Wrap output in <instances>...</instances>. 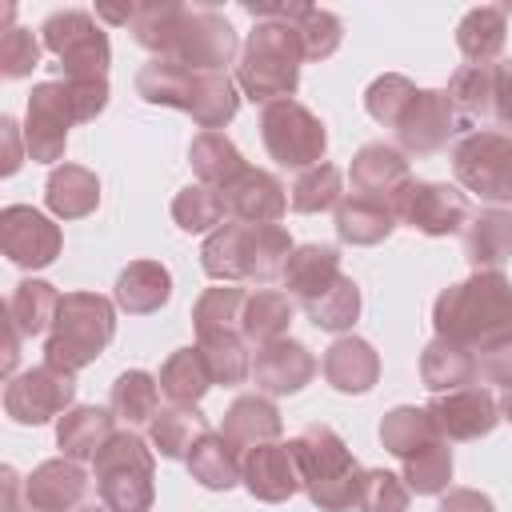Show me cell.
Returning <instances> with one entry per match:
<instances>
[{"label": "cell", "instance_id": "cell-51", "mask_svg": "<svg viewBox=\"0 0 512 512\" xmlns=\"http://www.w3.org/2000/svg\"><path fill=\"white\" fill-rule=\"evenodd\" d=\"M408 484L404 476L388 472V468H364V484H360V512H408Z\"/></svg>", "mask_w": 512, "mask_h": 512}, {"label": "cell", "instance_id": "cell-60", "mask_svg": "<svg viewBox=\"0 0 512 512\" xmlns=\"http://www.w3.org/2000/svg\"><path fill=\"white\" fill-rule=\"evenodd\" d=\"M500 416L504 420H512V384L504 388V396H500Z\"/></svg>", "mask_w": 512, "mask_h": 512}, {"label": "cell", "instance_id": "cell-9", "mask_svg": "<svg viewBox=\"0 0 512 512\" xmlns=\"http://www.w3.org/2000/svg\"><path fill=\"white\" fill-rule=\"evenodd\" d=\"M40 44L60 60L64 80H72V76H108V64H112L108 32L84 8L52 12L40 24Z\"/></svg>", "mask_w": 512, "mask_h": 512}, {"label": "cell", "instance_id": "cell-36", "mask_svg": "<svg viewBox=\"0 0 512 512\" xmlns=\"http://www.w3.org/2000/svg\"><path fill=\"white\" fill-rule=\"evenodd\" d=\"M196 348L212 372L216 384L232 388L244 384L252 376V356H248V340L240 328H212V332H196Z\"/></svg>", "mask_w": 512, "mask_h": 512}, {"label": "cell", "instance_id": "cell-7", "mask_svg": "<svg viewBox=\"0 0 512 512\" xmlns=\"http://www.w3.org/2000/svg\"><path fill=\"white\" fill-rule=\"evenodd\" d=\"M156 452L132 432L120 428L92 460L96 496L108 512H152L156 500Z\"/></svg>", "mask_w": 512, "mask_h": 512}, {"label": "cell", "instance_id": "cell-59", "mask_svg": "<svg viewBox=\"0 0 512 512\" xmlns=\"http://www.w3.org/2000/svg\"><path fill=\"white\" fill-rule=\"evenodd\" d=\"M136 12H140V4H96V20H108V24H128L132 28V20H136Z\"/></svg>", "mask_w": 512, "mask_h": 512}, {"label": "cell", "instance_id": "cell-25", "mask_svg": "<svg viewBox=\"0 0 512 512\" xmlns=\"http://www.w3.org/2000/svg\"><path fill=\"white\" fill-rule=\"evenodd\" d=\"M336 280H340V252L328 244H296L288 264H284V276H280L284 292L300 304H312Z\"/></svg>", "mask_w": 512, "mask_h": 512}, {"label": "cell", "instance_id": "cell-43", "mask_svg": "<svg viewBox=\"0 0 512 512\" xmlns=\"http://www.w3.org/2000/svg\"><path fill=\"white\" fill-rule=\"evenodd\" d=\"M172 220L180 232H216L224 220H228V208H224V192L212 188V184H184L176 196H172Z\"/></svg>", "mask_w": 512, "mask_h": 512}, {"label": "cell", "instance_id": "cell-57", "mask_svg": "<svg viewBox=\"0 0 512 512\" xmlns=\"http://www.w3.org/2000/svg\"><path fill=\"white\" fill-rule=\"evenodd\" d=\"M0 140H4V164H0V172L12 176V172L24 164V156H28V152L20 148V124H16L12 116L0 120Z\"/></svg>", "mask_w": 512, "mask_h": 512}, {"label": "cell", "instance_id": "cell-37", "mask_svg": "<svg viewBox=\"0 0 512 512\" xmlns=\"http://www.w3.org/2000/svg\"><path fill=\"white\" fill-rule=\"evenodd\" d=\"M56 312H60V292L48 280H20L12 288V296H8V324L24 340L52 332Z\"/></svg>", "mask_w": 512, "mask_h": 512}, {"label": "cell", "instance_id": "cell-15", "mask_svg": "<svg viewBox=\"0 0 512 512\" xmlns=\"http://www.w3.org/2000/svg\"><path fill=\"white\" fill-rule=\"evenodd\" d=\"M0 248L20 268H48L60 256L64 236H60V224H52L40 208L8 204L0 212Z\"/></svg>", "mask_w": 512, "mask_h": 512}, {"label": "cell", "instance_id": "cell-48", "mask_svg": "<svg viewBox=\"0 0 512 512\" xmlns=\"http://www.w3.org/2000/svg\"><path fill=\"white\" fill-rule=\"evenodd\" d=\"M292 28H296V40H300L304 60H328L340 48V40H344L340 16L328 12V8H312V4L300 12V20H292Z\"/></svg>", "mask_w": 512, "mask_h": 512}, {"label": "cell", "instance_id": "cell-5", "mask_svg": "<svg viewBox=\"0 0 512 512\" xmlns=\"http://www.w3.org/2000/svg\"><path fill=\"white\" fill-rule=\"evenodd\" d=\"M300 64H304V52H300L296 28L284 20H256L248 40L240 44L236 84L256 104L292 100L300 84Z\"/></svg>", "mask_w": 512, "mask_h": 512}, {"label": "cell", "instance_id": "cell-30", "mask_svg": "<svg viewBox=\"0 0 512 512\" xmlns=\"http://www.w3.org/2000/svg\"><path fill=\"white\" fill-rule=\"evenodd\" d=\"M44 204L56 220H84L100 204V180L84 164H56L44 180Z\"/></svg>", "mask_w": 512, "mask_h": 512}, {"label": "cell", "instance_id": "cell-49", "mask_svg": "<svg viewBox=\"0 0 512 512\" xmlns=\"http://www.w3.org/2000/svg\"><path fill=\"white\" fill-rule=\"evenodd\" d=\"M416 92H420V88H416L408 76H400V72H384V76H376V80L368 84V92H364V108H368V116H372L376 124L396 128L400 112L408 108V100H412Z\"/></svg>", "mask_w": 512, "mask_h": 512}, {"label": "cell", "instance_id": "cell-42", "mask_svg": "<svg viewBox=\"0 0 512 512\" xmlns=\"http://www.w3.org/2000/svg\"><path fill=\"white\" fill-rule=\"evenodd\" d=\"M344 200V172L336 164H316V168H304L296 172L292 188H288V204L292 212H304V216H316V212H332L340 208Z\"/></svg>", "mask_w": 512, "mask_h": 512}, {"label": "cell", "instance_id": "cell-18", "mask_svg": "<svg viewBox=\"0 0 512 512\" xmlns=\"http://www.w3.org/2000/svg\"><path fill=\"white\" fill-rule=\"evenodd\" d=\"M316 376V356L300 340H272L260 344L252 356V380L268 396H292Z\"/></svg>", "mask_w": 512, "mask_h": 512}, {"label": "cell", "instance_id": "cell-24", "mask_svg": "<svg viewBox=\"0 0 512 512\" xmlns=\"http://www.w3.org/2000/svg\"><path fill=\"white\" fill-rule=\"evenodd\" d=\"M464 256L476 272H500L512 256V212L508 208H480L464 224Z\"/></svg>", "mask_w": 512, "mask_h": 512}, {"label": "cell", "instance_id": "cell-3", "mask_svg": "<svg viewBox=\"0 0 512 512\" xmlns=\"http://www.w3.org/2000/svg\"><path fill=\"white\" fill-rule=\"evenodd\" d=\"M292 236L280 224H240L224 220L216 232L204 236L200 268L216 284H272L284 276V264L292 256Z\"/></svg>", "mask_w": 512, "mask_h": 512}, {"label": "cell", "instance_id": "cell-58", "mask_svg": "<svg viewBox=\"0 0 512 512\" xmlns=\"http://www.w3.org/2000/svg\"><path fill=\"white\" fill-rule=\"evenodd\" d=\"M0 476H4V480H0V484H4V512H40V508L24 496V480H20L16 468H4Z\"/></svg>", "mask_w": 512, "mask_h": 512}, {"label": "cell", "instance_id": "cell-39", "mask_svg": "<svg viewBox=\"0 0 512 512\" xmlns=\"http://www.w3.org/2000/svg\"><path fill=\"white\" fill-rule=\"evenodd\" d=\"M188 472L196 484L212 488V492H228L240 484V452L220 436V432H204L192 452H188Z\"/></svg>", "mask_w": 512, "mask_h": 512}, {"label": "cell", "instance_id": "cell-16", "mask_svg": "<svg viewBox=\"0 0 512 512\" xmlns=\"http://www.w3.org/2000/svg\"><path fill=\"white\" fill-rule=\"evenodd\" d=\"M428 416L436 420V428H440L444 440H480V436H488L504 420L500 416V400L484 384L432 396Z\"/></svg>", "mask_w": 512, "mask_h": 512}, {"label": "cell", "instance_id": "cell-14", "mask_svg": "<svg viewBox=\"0 0 512 512\" xmlns=\"http://www.w3.org/2000/svg\"><path fill=\"white\" fill-rule=\"evenodd\" d=\"M456 128H460V116H456L448 92L444 88H420L408 100V108L400 112L392 136H396L404 156H432V152L448 148Z\"/></svg>", "mask_w": 512, "mask_h": 512}, {"label": "cell", "instance_id": "cell-26", "mask_svg": "<svg viewBox=\"0 0 512 512\" xmlns=\"http://www.w3.org/2000/svg\"><path fill=\"white\" fill-rule=\"evenodd\" d=\"M420 380L428 392H456V388H472L480 384V364H476V352L456 344V340H444V336H432L420 352Z\"/></svg>", "mask_w": 512, "mask_h": 512}, {"label": "cell", "instance_id": "cell-32", "mask_svg": "<svg viewBox=\"0 0 512 512\" xmlns=\"http://www.w3.org/2000/svg\"><path fill=\"white\" fill-rule=\"evenodd\" d=\"M436 440H444V436H440L436 420L428 416V408L396 404V408L384 412V420H380V444H384V452H392L400 464L416 460V456L428 452Z\"/></svg>", "mask_w": 512, "mask_h": 512}, {"label": "cell", "instance_id": "cell-53", "mask_svg": "<svg viewBox=\"0 0 512 512\" xmlns=\"http://www.w3.org/2000/svg\"><path fill=\"white\" fill-rule=\"evenodd\" d=\"M64 88H68L76 124H88L108 108V76H72V80H64Z\"/></svg>", "mask_w": 512, "mask_h": 512}, {"label": "cell", "instance_id": "cell-28", "mask_svg": "<svg viewBox=\"0 0 512 512\" xmlns=\"http://www.w3.org/2000/svg\"><path fill=\"white\" fill-rule=\"evenodd\" d=\"M172 296V272L160 260H132L112 288V300L128 316H152L168 304Z\"/></svg>", "mask_w": 512, "mask_h": 512}, {"label": "cell", "instance_id": "cell-2", "mask_svg": "<svg viewBox=\"0 0 512 512\" xmlns=\"http://www.w3.org/2000/svg\"><path fill=\"white\" fill-rule=\"evenodd\" d=\"M432 328L472 352L512 340V280L504 272H472L448 284L432 304Z\"/></svg>", "mask_w": 512, "mask_h": 512}, {"label": "cell", "instance_id": "cell-52", "mask_svg": "<svg viewBox=\"0 0 512 512\" xmlns=\"http://www.w3.org/2000/svg\"><path fill=\"white\" fill-rule=\"evenodd\" d=\"M40 64V40L28 28H8L0 36V76L4 80H24Z\"/></svg>", "mask_w": 512, "mask_h": 512}, {"label": "cell", "instance_id": "cell-6", "mask_svg": "<svg viewBox=\"0 0 512 512\" xmlns=\"http://www.w3.org/2000/svg\"><path fill=\"white\" fill-rule=\"evenodd\" d=\"M116 336V304L100 292H64L56 324L44 340V364L60 372L88 368Z\"/></svg>", "mask_w": 512, "mask_h": 512}, {"label": "cell", "instance_id": "cell-41", "mask_svg": "<svg viewBox=\"0 0 512 512\" xmlns=\"http://www.w3.org/2000/svg\"><path fill=\"white\" fill-rule=\"evenodd\" d=\"M112 412L124 428H140L152 424L160 412V380L144 368H128L116 376L112 384Z\"/></svg>", "mask_w": 512, "mask_h": 512}, {"label": "cell", "instance_id": "cell-8", "mask_svg": "<svg viewBox=\"0 0 512 512\" xmlns=\"http://www.w3.org/2000/svg\"><path fill=\"white\" fill-rule=\"evenodd\" d=\"M260 140H264L268 156L280 168H296V172L324 164V152H328L324 120L312 108H304L300 100L264 104V112H260Z\"/></svg>", "mask_w": 512, "mask_h": 512}, {"label": "cell", "instance_id": "cell-23", "mask_svg": "<svg viewBox=\"0 0 512 512\" xmlns=\"http://www.w3.org/2000/svg\"><path fill=\"white\" fill-rule=\"evenodd\" d=\"M324 380L336 388V392H348V396H360V392H372L376 380H380V356L368 340L360 336H340L328 344L324 360Z\"/></svg>", "mask_w": 512, "mask_h": 512}, {"label": "cell", "instance_id": "cell-1", "mask_svg": "<svg viewBox=\"0 0 512 512\" xmlns=\"http://www.w3.org/2000/svg\"><path fill=\"white\" fill-rule=\"evenodd\" d=\"M132 40L152 52V60H172L196 72H228L240 56L236 28L200 4H140L132 20Z\"/></svg>", "mask_w": 512, "mask_h": 512}, {"label": "cell", "instance_id": "cell-47", "mask_svg": "<svg viewBox=\"0 0 512 512\" xmlns=\"http://www.w3.org/2000/svg\"><path fill=\"white\" fill-rule=\"evenodd\" d=\"M244 300L248 292L236 288V284H216V288H204L192 304V328L196 332H212V328H240V316H244Z\"/></svg>", "mask_w": 512, "mask_h": 512}, {"label": "cell", "instance_id": "cell-40", "mask_svg": "<svg viewBox=\"0 0 512 512\" xmlns=\"http://www.w3.org/2000/svg\"><path fill=\"white\" fill-rule=\"evenodd\" d=\"M204 432H212L208 428V420L196 412V408H160L156 412V420L148 424V444H152V452H160L164 460H188V452H192V444L204 436Z\"/></svg>", "mask_w": 512, "mask_h": 512}, {"label": "cell", "instance_id": "cell-11", "mask_svg": "<svg viewBox=\"0 0 512 512\" xmlns=\"http://www.w3.org/2000/svg\"><path fill=\"white\" fill-rule=\"evenodd\" d=\"M392 208H396V220L424 232V236H452V232H464L468 224V196L456 188V184H444V180H408L396 196H392Z\"/></svg>", "mask_w": 512, "mask_h": 512}, {"label": "cell", "instance_id": "cell-56", "mask_svg": "<svg viewBox=\"0 0 512 512\" xmlns=\"http://www.w3.org/2000/svg\"><path fill=\"white\" fill-rule=\"evenodd\" d=\"M436 512H496L492 508V500L484 496V492H476V488H448L444 496H440V508Z\"/></svg>", "mask_w": 512, "mask_h": 512}, {"label": "cell", "instance_id": "cell-22", "mask_svg": "<svg viewBox=\"0 0 512 512\" xmlns=\"http://www.w3.org/2000/svg\"><path fill=\"white\" fill-rule=\"evenodd\" d=\"M352 192L360 196H380V200H392L408 180V156L396 148V144H384V140H372L364 144L356 156H352Z\"/></svg>", "mask_w": 512, "mask_h": 512}, {"label": "cell", "instance_id": "cell-45", "mask_svg": "<svg viewBox=\"0 0 512 512\" xmlns=\"http://www.w3.org/2000/svg\"><path fill=\"white\" fill-rule=\"evenodd\" d=\"M492 88H496V64H488V68L464 64V68L452 72V80H448L444 92H448L456 116H464V120H480V116L492 112Z\"/></svg>", "mask_w": 512, "mask_h": 512}, {"label": "cell", "instance_id": "cell-50", "mask_svg": "<svg viewBox=\"0 0 512 512\" xmlns=\"http://www.w3.org/2000/svg\"><path fill=\"white\" fill-rule=\"evenodd\" d=\"M452 480V448L448 440H436L428 452H420L416 460L404 464V484L416 496H440Z\"/></svg>", "mask_w": 512, "mask_h": 512}, {"label": "cell", "instance_id": "cell-17", "mask_svg": "<svg viewBox=\"0 0 512 512\" xmlns=\"http://www.w3.org/2000/svg\"><path fill=\"white\" fill-rule=\"evenodd\" d=\"M240 484L264 500V504H284L300 492V468H296V456L284 440H272V444H260L252 452H244L240 460Z\"/></svg>", "mask_w": 512, "mask_h": 512}, {"label": "cell", "instance_id": "cell-34", "mask_svg": "<svg viewBox=\"0 0 512 512\" xmlns=\"http://www.w3.org/2000/svg\"><path fill=\"white\" fill-rule=\"evenodd\" d=\"M156 380H160V396L168 404H176V408H196L204 400V392L216 384L208 364H204V356H200V348H176L160 364Z\"/></svg>", "mask_w": 512, "mask_h": 512}, {"label": "cell", "instance_id": "cell-12", "mask_svg": "<svg viewBox=\"0 0 512 512\" xmlns=\"http://www.w3.org/2000/svg\"><path fill=\"white\" fill-rule=\"evenodd\" d=\"M76 124L64 80H40L28 92L24 108V152L36 164H60L68 148V128Z\"/></svg>", "mask_w": 512, "mask_h": 512}, {"label": "cell", "instance_id": "cell-33", "mask_svg": "<svg viewBox=\"0 0 512 512\" xmlns=\"http://www.w3.org/2000/svg\"><path fill=\"white\" fill-rule=\"evenodd\" d=\"M236 108H240V92H236L228 72H192V88H188L184 112L204 132H220L236 116Z\"/></svg>", "mask_w": 512, "mask_h": 512}, {"label": "cell", "instance_id": "cell-29", "mask_svg": "<svg viewBox=\"0 0 512 512\" xmlns=\"http://www.w3.org/2000/svg\"><path fill=\"white\" fill-rule=\"evenodd\" d=\"M116 436V412L96 404H76L56 424V448L68 460H96V452Z\"/></svg>", "mask_w": 512, "mask_h": 512}, {"label": "cell", "instance_id": "cell-44", "mask_svg": "<svg viewBox=\"0 0 512 512\" xmlns=\"http://www.w3.org/2000/svg\"><path fill=\"white\" fill-rule=\"evenodd\" d=\"M192 72L196 68L172 64V60H148L136 72V96L148 100V104H164V108H180L184 112L188 88H192Z\"/></svg>", "mask_w": 512, "mask_h": 512}, {"label": "cell", "instance_id": "cell-19", "mask_svg": "<svg viewBox=\"0 0 512 512\" xmlns=\"http://www.w3.org/2000/svg\"><path fill=\"white\" fill-rule=\"evenodd\" d=\"M224 192V208H228V220H240V224H276L284 212H288V192L284 184L264 172V168H244Z\"/></svg>", "mask_w": 512, "mask_h": 512}, {"label": "cell", "instance_id": "cell-31", "mask_svg": "<svg viewBox=\"0 0 512 512\" xmlns=\"http://www.w3.org/2000/svg\"><path fill=\"white\" fill-rule=\"evenodd\" d=\"M504 40H508V12L496 4L468 8L456 24V48L476 68H488L504 52Z\"/></svg>", "mask_w": 512, "mask_h": 512}, {"label": "cell", "instance_id": "cell-13", "mask_svg": "<svg viewBox=\"0 0 512 512\" xmlns=\"http://www.w3.org/2000/svg\"><path fill=\"white\" fill-rule=\"evenodd\" d=\"M76 400V376L72 372H60L52 364H36L20 376L8 380L4 388V412L8 420L16 424H48L52 416H64Z\"/></svg>", "mask_w": 512, "mask_h": 512}, {"label": "cell", "instance_id": "cell-21", "mask_svg": "<svg viewBox=\"0 0 512 512\" xmlns=\"http://www.w3.org/2000/svg\"><path fill=\"white\" fill-rule=\"evenodd\" d=\"M84 492H88V476L80 460H68V456H52L36 464L32 476L24 480V496L40 512H76L84 504Z\"/></svg>", "mask_w": 512, "mask_h": 512}, {"label": "cell", "instance_id": "cell-54", "mask_svg": "<svg viewBox=\"0 0 512 512\" xmlns=\"http://www.w3.org/2000/svg\"><path fill=\"white\" fill-rule=\"evenodd\" d=\"M476 364H480V380L508 388L512 384V340H504L488 352H476Z\"/></svg>", "mask_w": 512, "mask_h": 512}, {"label": "cell", "instance_id": "cell-55", "mask_svg": "<svg viewBox=\"0 0 512 512\" xmlns=\"http://www.w3.org/2000/svg\"><path fill=\"white\" fill-rule=\"evenodd\" d=\"M492 116L512 136V60L496 64V88H492Z\"/></svg>", "mask_w": 512, "mask_h": 512}, {"label": "cell", "instance_id": "cell-38", "mask_svg": "<svg viewBox=\"0 0 512 512\" xmlns=\"http://www.w3.org/2000/svg\"><path fill=\"white\" fill-rule=\"evenodd\" d=\"M188 164L196 172L200 184H212V188H228L248 164L240 156V148L224 136V132H196L192 144H188Z\"/></svg>", "mask_w": 512, "mask_h": 512}, {"label": "cell", "instance_id": "cell-35", "mask_svg": "<svg viewBox=\"0 0 512 512\" xmlns=\"http://www.w3.org/2000/svg\"><path fill=\"white\" fill-rule=\"evenodd\" d=\"M292 296L280 292V288H256L248 292L244 300V316H240V332L248 344H272V340H284L288 336V324H292Z\"/></svg>", "mask_w": 512, "mask_h": 512}, {"label": "cell", "instance_id": "cell-61", "mask_svg": "<svg viewBox=\"0 0 512 512\" xmlns=\"http://www.w3.org/2000/svg\"><path fill=\"white\" fill-rule=\"evenodd\" d=\"M76 512H108V508H104V504H80Z\"/></svg>", "mask_w": 512, "mask_h": 512}, {"label": "cell", "instance_id": "cell-46", "mask_svg": "<svg viewBox=\"0 0 512 512\" xmlns=\"http://www.w3.org/2000/svg\"><path fill=\"white\" fill-rule=\"evenodd\" d=\"M304 312L324 332H348L360 320V284L340 272V280L324 296H316L312 304H304Z\"/></svg>", "mask_w": 512, "mask_h": 512}, {"label": "cell", "instance_id": "cell-10", "mask_svg": "<svg viewBox=\"0 0 512 512\" xmlns=\"http://www.w3.org/2000/svg\"><path fill=\"white\" fill-rule=\"evenodd\" d=\"M452 172L464 192L488 200L492 208L512 204V136L508 132H468L452 148Z\"/></svg>", "mask_w": 512, "mask_h": 512}, {"label": "cell", "instance_id": "cell-27", "mask_svg": "<svg viewBox=\"0 0 512 512\" xmlns=\"http://www.w3.org/2000/svg\"><path fill=\"white\" fill-rule=\"evenodd\" d=\"M396 224H400V220H396L392 200H380V196H360V192H352V196H344L340 208H336V236H340L344 244H352V248H372V244L388 240Z\"/></svg>", "mask_w": 512, "mask_h": 512}, {"label": "cell", "instance_id": "cell-20", "mask_svg": "<svg viewBox=\"0 0 512 512\" xmlns=\"http://www.w3.org/2000/svg\"><path fill=\"white\" fill-rule=\"evenodd\" d=\"M280 432H284L280 408H276L268 396H256V392L236 396V400L224 408V420H220V436L240 452V460H244V452L280 440Z\"/></svg>", "mask_w": 512, "mask_h": 512}, {"label": "cell", "instance_id": "cell-4", "mask_svg": "<svg viewBox=\"0 0 512 512\" xmlns=\"http://www.w3.org/2000/svg\"><path fill=\"white\" fill-rule=\"evenodd\" d=\"M288 448L300 468V488L308 492V500L320 512H352L356 508L364 468L328 424H308L300 436L288 440Z\"/></svg>", "mask_w": 512, "mask_h": 512}]
</instances>
